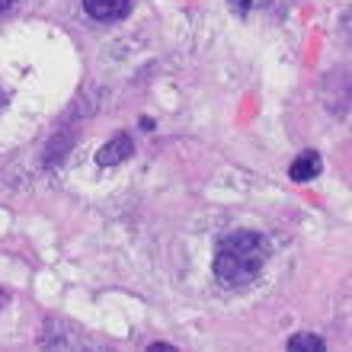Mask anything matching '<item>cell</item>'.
Segmentation results:
<instances>
[{
	"mask_svg": "<svg viewBox=\"0 0 352 352\" xmlns=\"http://www.w3.org/2000/svg\"><path fill=\"white\" fill-rule=\"evenodd\" d=\"M269 253V241L256 231H234L218 243L214 253V276L228 288H243L263 272Z\"/></svg>",
	"mask_w": 352,
	"mask_h": 352,
	"instance_id": "1",
	"label": "cell"
},
{
	"mask_svg": "<svg viewBox=\"0 0 352 352\" xmlns=\"http://www.w3.org/2000/svg\"><path fill=\"white\" fill-rule=\"evenodd\" d=\"M84 10L96 23H119L131 13V0H84Z\"/></svg>",
	"mask_w": 352,
	"mask_h": 352,
	"instance_id": "2",
	"label": "cell"
},
{
	"mask_svg": "<svg viewBox=\"0 0 352 352\" xmlns=\"http://www.w3.org/2000/svg\"><path fill=\"white\" fill-rule=\"evenodd\" d=\"M131 151H135V144H131V135H116V138L109 141V144H102L100 154H96V164H102V167H116V164H122L125 157H131Z\"/></svg>",
	"mask_w": 352,
	"mask_h": 352,
	"instance_id": "3",
	"label": "cell"
},
{
	"mask_svg": "<svg viewBox=\"0 0 352 352\" xmlns=\"http://www.w3.org/2000/svg\"><path fill=\"white\" fill-rule=\"evenodd\" d=\"M320 170H324V160H320V154H314V151H305V154H298V157L292 160L288 176H292L295 183H307V179H314Z\"/></svg>",
	"mask_w": 352,
	"mask_h": 352,
	"instance_id": "4",
	"label": "cell"
},
{
	"mask_svg": "<svg viewBox=\"0 0 352 352\" xmlns=\"http://www.w3.org/2000/svg\"><path fill=\"white\" fill-rule=\"evenodd\" d=\"M327 343L317 333H298L288 340V352H324Z\"/></svg>",
	"mask_w": 352,
	"mask_h": 352,
	"instance_id": "5",
	"label": "cell"
},
{
	"mask_svg": "<svg viewBox=\"0 0 352 352\" xmlns=\"http://www.w3.org/2000/svg\"><path fill=\"white\" fill-rule=\"evenodd\" d=\"M231 3H234V10H241V13L250 10V0H231Z\"/></svg>",
	"mask_w": 352,
	"mask_h": 352,
	"instance_id": "6",
	"label": "cell"
},
{
	"mask_svg": "<svg viewBox=\"0 0 352 352\" xmlns=\"http://www.w3.org/2000/svg\"><path fill=\"white\" fill-rule=\"evenodd\" d=\"M151 352H176L173 346H167V343H154L151 346Z\"/></svg>",
	"mask_w": 352,
	"mask_h": 352,
	"instance_id": "7",
	"label": "cell"
},
{
	"mask_svg": "<svg viewBox=\"0 0 352 352\" xmlns=\"http://www.w3.org/2000/svg\"><path fill=\"white\" fill-rule=\"evenodd\" d=\"M10 3H13V0H0V16H3V13L10 10Z\"/></svg>",
	"mask_w": 352,
	"mask_h": 352,
	"instance_id": "8",
	"label": "cell"
},
{
	"mask_svg": "<svg viewBox=\"0 0 352 352\" xmlns=\"http://www.w3.org/2000/svg\"><path fill=\"white\" fill-rule=\"evenodd\" d=\"M3 102H7V93L0 90V109H3Z\"/></svg>",
	"mask_w": 352,
	"mask_h": 352,
	"instance_id": "9",
	"label": "cell"
}]
</instances>
